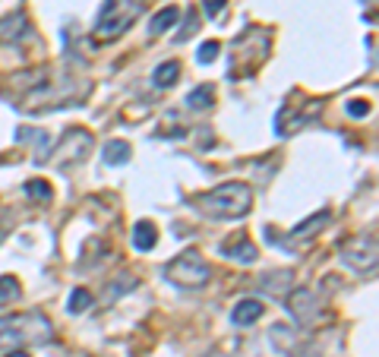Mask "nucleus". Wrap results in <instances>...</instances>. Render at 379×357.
Masks as SVG:
<instances>
[{
  "instance_id": "25",
  "label": "nucleus",
  "mask_w": 379,
  "mask_h": 357,
  "mask_svg": "<svg viewBox=\"0 0 379 357\" xmlns=\"http://www.w3.org/2000/svg\"><path fill=\"white\" fill-rule=\"evenodd\" d=\"M344 111H348L351 117H367V114H370V102H363V98H351V102L344 105Z\"/></svg>"
},
{
  "instance_id": "16",
  "label": "nucleus",
  "mask_w": 379,
  "mask_h": 357,
  "mask_svg": "<svg viewBox=\"0 0 379 357\" xmlns=\"http://www.w3.org/2000/svg\"><path fill=\"white\" fill-rule=\"evenodd\" d=\"M155 244H158V231H155L152 221H139L136 228H133V247H136L139 253H148L155 250Z\"/></svg>"
},
{
  "instance_id": "14",
  "label": "nucleus",
  "mask_w": 379,
  "mask_h": 357,
  "mask_svg": "<svg viewBox=\"0 0 379 357\" xmlns=\"http://www.w3.org/2000/svg\"><path fill=\"white\" fill-rule=\"evenodd\" d=\"M212 105H215V86L212 83H202V86H196L193 92H187L190 111H209Z\"/></svg>"
},
{
  "instance_id": "13",
  "label": "nucleus",
  "mask_w": 379,
  "mask_h": 357,
  "mask_svg": "<svg viewBox=\"0 0 379 357\" xmlns=\"http://www.w3.org/2000/svg\"><path fill=\"white\" fill-rule=\"evenodd\" d=\"M262 313H266V304H262V300L243 298V300H237L234 310H231V322L234 326H253Z\"/></svg>"
},
{
  "instance_id": "26",
  "label": "nucleus",
  "mask_w": 379,
  "mask_h": 357,
  "mask_svg": "<svg viewBox=\"0 0 379 357\" xmlns=\"http://www.w3.org/2000/svg\"><path fill=\"white\" fill-rule=\"evenodd\" d=\"M221 10H225V0H202V13H206L209 19L221 16Z\"/></svg>"
},
{
  "instance_id": "28",
  "label": "nucleus",
  "mask_w": 379,
  "mask_h": 357,
  "mask_svg": "<svg viewBox=\"0 0 379 357\" xmlns=\"http://www.w3.org/2000/svg\"><path fill=\"white\" fill-rule=\"evenodd\" d=\"M215 357H218V354H215Z\"/></svg>"
},
{
  "instance_id": "11",
  "label": "nucleus",
  "mask_w": 379,
  "mask_h": 357,
  "mask_svg": "<svg viewBox=\"0 0 379 357\" xmlns=\"http://www.w3.org/2000/svg\"><path fill=\"white\" fill-rule=\"evenodd\" d=\"M329 221H332V212H329V209H322L320 215H310L307 221H301V225H297L294 231H291V234H288V238H284V240H279V244H284V247H297V244H307V240H310V238H316V234H320L322 228L329 225Z\"/></svg>"
},
{
  "instance_id": "5",
  "label": "nucleus",
  "mask_w": 379,
  "mask_h": 357,
  "mask_svg": "<svg viewBox=\"0 0 379 357\" xmlns=\"http://www.w3.org/2000/svg\"><path fill=\"white\" fill-rule=\"evenodd\" d=\"M165 279L177 288H202L212 279V266H209V259L202 253L184 250L165 266Z\"/></svg>"
},
{
  "instance_id": "10",
  "label": "nucleus",
  "mask_w": 379,
  "mask_h": 357,
  "mask_svg": "<svg viewBox=\"0 0 379 357\" xmlns=\"http://www.w3.org/2000/svg\"><path fill=\"white\" fill-rule=\"evenodd\" d=\"M221 256H228L231 262H240V266H253L256 259H260V250H256V244L250 240V234H243V231H237L231 234V238L225 240V244L218 247Z\"/></svg>"
},
{
  "instance_id": "27",
  "label": "nucleus",
  "mask_w": 379,
  "mask_h": 357,
  "mask_svg": "<svg viewBox=\"0 0 379 357\" xmlns=\"http://www.w3.org/2000/svg\"><path fill=\"white\" fill-rule=\"evenodd\" d=\"M4 357H29V354H25V351H6Z\"/></svg>"
},
{
  "instance_id": "12",
  "label": "nucleus",
  "mask_w": 379,
  "mask_h": 357,
  "mask_svg": "<svg viewBox=\"0 0 379 357\" xmlns=\"http://www.w3.org/2000/svg\"><path fill=\"white\" fill-rule=\"evenodd\" d=\"M29 35H32V23L25 16V10H16L0 19V42H23Z\"/></svg>"
},
{
  "instance_id": "7",
  "label": "nucleus",
  "mask_w": 379,
  "mask_h": 357,
  "mask_svg": "<svg viewBox=\"0 0 379 357\" xmlns=\"http://www.w3.org/2000/svg\"><path fill=\"white\" fill-rule=\"evenodd\" d=\"M92 133L86 130V127H70V130L60 136V143H57V149H51L47 152V165H54V168H73V165H79V161H86V155L92 152Z\"/></svg>"
},
{
  "instance_id": "18",
  "label": "nucleus",
  "mask_w": 379,
  "mask_h": 357,
  "mask_svg": "<svg viewBox=\"0 0 379 357\" xmlns=\"http://www.w3.org/2000/svg\"><path fill=\"white\" fill-rule=\"evenodd\" d=\"M177 16H180V10H177V6H168V10L155 13V16H152V23H148V35H165V32L171 29L174 23H177Z\"/></svg>"
},
{
  "instance_id": "22",
  "label": "nucleus",
  "mask_w": 379,
  "mask_h": 357,
  "mask_svg": "<svg viewBox=\"0 0 379 357\" xmlns=\"http://www.w3.org/2000/svg\"><path fill=\"white\" fill-rule=\"evenodd\" d=\"M92 307V294L86 291V288H76V291L70 294V313H83V310Z\"/></svg>"
},
{
  "instance_id": "15",
  "label": "nucleus",
  "mask_w": 379,
  "mask_h": 357,
  "mask_svg": "<svg viewBox=\"0 0 379 357\" xmlns=\"http://www.w3.org/2000/svg\"><path fill=\"white\" fill-rule=\"evenodd\" d=\"M130 143H124V139H107L105 149H101V158H105V165H127L130 161Z\"/></svg>"
},
{
  "instance_id": "2",
  "label": "nucleus",
  "mask_w": 379,
  "mask_h": 357,
  "mask_svg": "<svg viewBox=\"0 0 379 357\" xmlns=\"http://www.w3.org/2000/svg\"><path fill=\"white\" fill-rule=\"evenodd\" d=\"M51 339H54V326L38 310L0 316V351H19L25 345H47Z\"/></svg>"
},
{
  "instance_id": "9",
  "label": "nucleus",
  "mask_w": 379,
  "mask_h": 357,
  "mask_svg": "<svg viewBox=\"0 0 379 357\" xmlns=\"http://www.w3.org/2000/svg\"><path fill=\"white\" fill-rule=\"evenodd\" d=\"M288 313L294 316L297 326H316V320H322L326 310H322V300L316 298L313 288H297L288 298Z\"/></svg>"
},
{
  "instance_id": "6",
  "label": "nucleus",
  "mask_w": 379,
  "mask_h": 357,
  "mask_svg": "<svg viewBox=\"0 0 379 357\" xmlns=\"http://www.w3.org/2000/svg\"><path fill=\"white\" fill-rule=\"evenodd\" d=\"M269 54V35L262 29H247L240 38L234 42V54H231V79L237 76V70H240V76H247V73H253L256 66L266 60Z\"/></svg>"
},
{
  "instance_id": "20",
  "label": "nucleus",
  "mask_w": 379,
  "mask_h": 357,
  "mask_svg": "<svg viewBox=\"0 0 379 357\" xmlns=\"http://www.w3.org/2000/svg\"><path fill=\"white\" fill-rule=\"evenodd\" d=\"M19 294H23L19 281L13 279V275H4V279H0V304H13Z\"/></svg>"
},
{
  "instance_id": "4",
  "label": "nucleus",
  "mask_w": 379,
  "mask_h": 357,
  "mask_svg": "<svg viewBox=\"0 0 379 357\" xmlns=\"http://www.w3.org/2000/svg\"><path fill=\"white\" fill-rule=\"evenodd\" d=\"M142 13H146V0H107L101 6L98 19H95L92 35L98 42H114V38H120L124 32L133 29V23Z\"/></svg>"
},
{
  "instance_id": "23",
  "label": "nucleus",
  "mask_w": 379,
  "mask_h": 357,
  "mask_svg": "<svg viewBox=\"0 0 379 357\" xmlns=\"http://www.w3.org/2000/svg\"><path fill=\"white\" fill-rule=\"evenodd\" d=\"M281 279H291V272H288V269H279V272H269V275H262V279H260V285H262V288H269V291H281Z\"/></svg>"
},
{
  "instance_id": "19",
  "label": "nucleus",
  "mask_w": 379,
  "mask_h": 357,
  "mask_svg": "<svg viewBox=\"0 0 379 357\" xmlns=\"http://www.w3.org/2000/svg\"><path fill=\"white\" fill-rule=\"evenodd\" d=\"M269 341H272L281 354H291L294 351V329H288L284 322H279V326H272V332H269Z\"/></svg>"
},
{
  "instance_id": "1",
  "label": "nucleus",
  "mask_w": 379,
  "mask_h": 357,
  "mask_svg": "<svg viewBox=\"0 0 379 357\" xmlns=\"http://www.w3.org/2000/svg\"><path fill=\"white\" fill-rule=\"evenodd\" d=\"M47 70H42L38 76V86H32L29 92L23 95V111H45V107H70L76 102H83L89 95L92 86L89 83H79L73 76H54V79H45Z\"/></svg>"
},
{
  "instance_id": "21",
  "label": "nucleus",
  "mask_w": 379,
  "mask_h": 357,
  "mask_svg": "<svg viewBox=\"0 0 379 357\" xmlns=\"http://www.w3.org/2000/svg\"><path fill=\"white\" fill-rule=\"evenodd\" d=\"M25 193H29L32 199H42V203H51L54 199V190L47 180H29V184H25Z\"/></svg>"
},
{
  "instance_id": "17",
  "label": "nucleus",
  "mask_w": 379,
  "mask_h": 357,
  "mask_svg": "<svg viewBox=\"0 0 379 357\" xmlns=\"http://www.w3.org/2000/svg\"><path fill=\"white\" fill-rule=\"evenodd\" d=\"M177 79H180V64H177V60L158 64V66H155V73H152V83L158 86V89H171Z\"/></svg>"
},
{
  "instance_id": "24",
  "label": "nucleus",
  "mask_w": 379,
  "mask_h": 357,
  "mask_svg": "<svg viewBox=\"0 0 379 357\" xmlns=\"http://www.w3.org/2000/svg\"><path fill=\"white\" fill-rule=\"evenodd\" d=\"M218 51H221L218 42H206V45H199V51H196V60H199V64H212V60L218 57Z\"/></svg>"
},
{
  "instance_id": "8",
  "label": "nucleus",
  "mask_w": 379,
  "mask_h": 357,
  "mask_svg": "<svg viewBox=\"0 0 379 357\" xmlns=\"http://www.w3.org/2000/svg\"><path fill=\"white\" fill-rule=\"evenodd\" d=\"M338 259L351 266L354 272H376V238L373 234H354L338 247Z\"/></svg>"
},
{
  "instance_id": "3",
  "label": "nucleus",
  "mask_w": 379,
  "mask_h": 357,
  "mask_svg": "<svg viewBox=\"0 0 379 357\" xmlns=\"http://www.w3.org/2000/svg\"><path fill=\"white\" fill-rule=\"evenodd\" d=\"M209 218H218V221H234L250 215L253 209V190L240 180H228V184H218L215 190L202 193V197L193 199Z\"/></svg>"
}]
</instances>
